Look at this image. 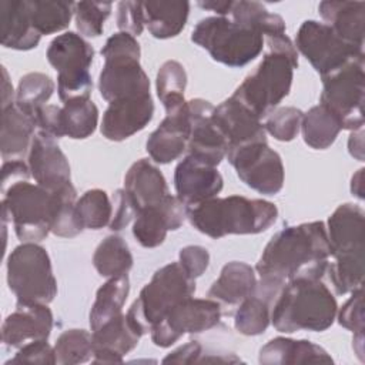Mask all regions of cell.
<instances>
[{
	"label": "cell",
	"mask_w": 365,
	"mask_h": 365,
	"mask_svg": "<svg viewBox=\"0 0 365 365\" xmlns=\"http://www.w3.org/2000/svg\"><path fill=\"white\" fill-rule=\"evenodd\" d=\"M329 257L325 224L304 222L278 231L265 245L255 269L261 281L284 285L298 278H324Z\"/></svg>",
	"instance_id": "6da1fadb"
},
{
	"label": "cell",
	"mask_w": 365,
	"mask_h": 365,
	"mask_svg": "<svg viewBox=\"0 0 365 365\" xmlns=\"http://www.w3.org/2000/svg\"><path fill=\"white\" fill-rule=\"evenodd\" d=\"M338 305L322 278H298L284 284L271 308V322L278 332H321L336 317Z\"/></svg>",
	"instance_id": "7a4b0ae2"
},
{
	"label": "cell",
	"mask_w": 365,
	"mask_h": 365,
	"mask_svg": "<svg viewBox=\"0 0 365 365\" xmlns=\"http://www.w3.org/2000/svg\"><path fill=\"white\" fill-rule=\"evenodd\" d=\"M277 217L278 210L272 202L242 195L214 197L187 207L191 225L214 240L230 234H259L268 230Z\"/></svg>",
	"instance_id": "3957f363"
},
{
	"label": "cell",
	"mask_w": 365,
	"mask_h": 365,
	"mask_svg": "<svg viewBox=\"0 0 365 365\" xmlns=\"http://www.w3.org/2000/svg\"><path fill=\"white\" fill-rule=\"evenodd\" d=\"M100 53L104 66L98 77V90L106 101L150 96V80L141 68V50L134 36L114 33Z\"/></svg>",
	"instance_id": "277c9868"
},
{
	"label": "cell",
	"mask_w": 365,
	"mask_h": 365,
	"mask_svg": "<svg viewBox=\"0 0 365 365\" xmlns=\"http://www.w3.org/2000/svg\"><path fill=\"white\" fill-rule=\"evenodd\" d=\"M297 67L298 57L268 50L255 70L237 87L232 97L262 120L289 94Z\"/></svg>",
	"instance_id": "5b68a950"
},
{
	"label": "cell",
	"mask_w": 365,
	"mask_h": 365,
	"mask_svg": "<svg viewBox=\"0 0 365 365\" xmlns=\"http://www.w3.org/2000/svg\"><path fill=\"white\" fill-rule=\"evenodd\" d=\"M195 292V279L180 265L170 262L157 269L151 281L127 311V318L144 335L160 322L173 307Z\"/></svg>",
	"instance_id": "8992f818"
},
{
	"label": "cell",
	"mask_w": 365,
	"mask_h": 365,
	"mask_svg": "<svg viewBox=\"0 0 365 365\" xmlns=\"http://www.w3.org/2000/svg\"><path fill=\"white\" fill-rule=\"evenodd\" d=\"M191 40L207 50L212 60L228 67L248 64L264 47L261 33L221 16L201 19L191 33Z\"/></svg>",
	"instance_id": "52a82bcc"
},
{
	"label": "cell",
	"mask_w": 365,
	"mask_h": 365,
	"mask_svg": "<svg viewBox=\"0 0 365 365\" xmlns=\"http://www.w3.org/2000/svg\"><path fill=\"white\" fill-rule=\"evenodd\" d=\"M3 215L10 217L21 242H40L51 232L56 198L38 184L21 180L1 188Z\"/></svg>",
	"instance_id": "ba28073f"
},
{
	"label": "cell",
	"mask_w": 365,
	"mask_h": 365,
	"mask_svg": "<svg viewBox=\"0 0 365 365\" xmlns=\"http://www.w3.org/2000/svg\"><path fill=\"white\" fill-rule=\"evenodd\" d=\"M7 284L17 302L50 304L57 295L50 257L38 242L17 245L7 258Z\"/></svg>",
	"instance_id": "9c48e42d"
},
{
	"label": "cell",
	"mask_w": 365,
	"mask_h": 365,
	"mask_svg": "<svg viewBox=\"0 0 365 365\" xmlns=\"http://www.w3.org/2000/svg\"><path fill=\"white\" fill-rule=\"evenodd\" d=\"M93 58L94 48L77 33L67 31L50 43L47 60L57 71V93L63 103L74 98H90Z\"/></svg>",
	"instance_id": "30bf717a"
},
{
	"label": "cell",
	"mask_w": 365,
	"mask_h": 365,
	"mask_svg": "<svg viewBox=\"0 0 365 365\" xmlns=\"http://www.w3.org/2000/svg\"><path fill=\"white\" fill-rule=\"evenodd\" d=\"M365 58L354 60L332 74L322 77L321 103L341 123L342 130H359L364 127L365 94Z\"/></svg>",
	"instance_id": "8fae6325"
},
{
	"label": "cell",
	"mask_w": 365,
	"mask_h": 365,
	"mask_svg": "<svg viewBox=\"0 0 365 365\" xmlns=\"http://www.w3.org/2000/svg\"><path fill=\"white\" fill-rule=\"evenodd\" d=\"M294 46L307 57L321 78L354 60L365 58L362 47L346 43L328 24L317 20H307L301 24Z\"/></svg>",
	"instance_id": "7c38bea8"
},
{
	"label": "cell",
	"mask_w": 365,
	"mask_h": 365,
	"mask_svg": "<svg viewBox=\"0 0 365 365\" xmlns=\"http://www.w3.org/2000/svg\"><path fill=\"white\" fill-rule=\"evenodd\" d=\"M225 157L240 180L250 188L265 195H274L281 191L284 185L282 160L267 141L230 148Z\"/></svg>",
	"instance_id": "4fadbf2b"
},
{
	"label": "cell",
	"mask_w": 365,
	"mask_h": 365,
	"mask_svg": "<svg viewBox=\"0 0 365 365\" xmlns=\"http://www.w3.org/2000/svg\"><path fill=\"white\" fill-rule=\"evenodd\" d=\"M221 314V304L215 299L185 298L151 328V341L160 348H168L185 334H200L214 328Z\"/></svg>",
	"instance_id": "5bb4252c"
},
{
	"label": "cell",
	"mask_w": 365,
	"mask_h": 365,
	"mask_svg": "<svg viewBox=\"0 0 365 365\" xmlns=\"http://www.w3.org/2000/svg\"><path fill=\"white\" fill-rule=\"evenodd\" d=\"M214 106L202 98L187 101V117L190 123L188 154H192L212 165H218L228 151V143L212 121Z\"/></svg>",
	"instance_id": "9a60e30c"
},
{
	"label": "cell",
	"mask_w": 365,
	"mask_h": 365,
	"mask_svg": "<svg viewBox=\"0 0 365 365\" xmlns=\"http://www.w3.org/2000/svg\"><path fill=\"white\" fill-rule=\"evenodd\" d=\"M187 217V205L177 195H167L160 204L137 212L133 235L140 245L155 248L161 245L168 231L178 230Z\"/></svg>",
	"instance_id": "2e32d148"
},
{
	"label": "cell",
	"mask_w": 365,
	"mask_h": 365,
	"mask_svg": "<svg viewBox=\"0 0 365 365\" xmlns=\"http://www.w3.org/2000/svg\"><path fill=\"white\" fill-rule=\"evenodd\" d=\"M222 177L215 165L188 154L175 167L177 197L188 207L217 197L222 190Z\"/></svg>",
	"instance_id": "e0dca14e"
},
{
	"label": "cell",
	"mask_w": 365,
	"mask_h": 365,
	"mask_svg": "<svg viewBox=\"0 0 365 365\" xmlns=\"http://www.w3.org/2000/svg\"><path fill=\"white\" fill-rule=\"evenodd\" d=\"M29 168L36 184L50 192L71 184L70 164L56 138L38 131L29 151Z\"/></svg>",
	"instance_id": "ac0fdd59"
},
{
	"label": "cell",
	"mask_w": 365,
	"mask_h": 365,
	"mask_svg": "<svg viewBox=\"0 0 365 365\" xmlns=\"http://www.w3.org/2000/svg\"><path fill=\"white\" fill-rule=\"evenodd\" d=\"M53 328V312L46 304L17 302L16 309L1 324V339L10 348L47 339Z\"/></svg>",
	"instance_id": "d6986e66"
},
{
	"label": "cell",
	"mask_w": 365,
	"mask_h": 365,
	"mask_svg": "<svg viewBox=\"0 0 365 365\" xmlns=\"http://www.w3.org/2000/svg\"><path fill=\"white\" fill-rule=\"evenodd\" d=\"M364 210L351 202L341 204L328 218V244L331 257H364Z\"/></svg>",
	"instance_id": "ffe728a7"
},
{
	"label": "cell",
	"mask_w": 365,
	"mask_h": 365,
	"mask_svg": "<svg viewBox=\"0 0 365 365\" xmlns=\"http://www.w3.org/2000/svg\"><path fill=\"white\" fill-rule=\"evenodd\" d=\"M151 96L123 98L108 103L101 120V134L110 141H123L141 131L153 118Z\"/></svg>",
	"instance_id": "44dd1931"
},
{
	"label": "cell",
	"mask_w": 365,
	"mask_h": 365,
	"mask_svg": "<svg viewBox=\"0 0 365 365\" xmlns=\"http://www.w3.org/2000/svg\"><path fill=\"white\" fill-rule=\"evenodd\" d=\"M212 121L228 143V150L258 141H267L261 120L232 96L214 107Z\"/></svg>",
	"instance_id": "7402d4cb"
},
{
	"label": "cell",
	"mask_w": 365,
	"mask_h": 365,
	"mask_svg": "<svg viewBox=\"0 0 365 365\" xmlns=\"http://www.w3.org/2000/svg\"><path fill=\"white\" fill-rule=\"evenodd\" d=\"M93 336V362L118 364L124 355L133 351L143 336L131 324L127 315L121 314L100 328L91 331Z\"/></svg>",
	"instance_id": "603a6c76"
},
{
	"label": "cell",
	"mask_w": 365,
	"mask_h": 365,
	"mask_svg": "<svg viewBox=\"0 0 365 365\" xmlns=\"http://www.w3.org/2000/svg\"><path fill=\"white\" fill-rule=\"evenodd\" d=\"M190 137V123L187 117V103L182 108L167 113L160 125L150 134L145 148L153 161L168 164L187 150Z\"/></svg>",
	"instance_id": "cb8c5ba5"
},
{
	"label": "cell",
	"mask_w": 365,
	"mask_h": 365,
	"mask_svg": "<svg viewBox=\"0 0 365 365\" xmlns=\"http://www.w3.org/2000/svg\"><path fill=\"white\" fill-rule=\"evenodd\" d=\"M36 128V118L16 103L1 108L0 151L3 160L17 161L29 155Z\"/></svg>",
	"instance_id": "d4e9b609"
},
{
	"label": "cell",
	"mask_w": 365,
	"mask_h": 365,
	"mask_svg": "<svg viewBox=\"0 0 365 365\" xmlns=\"http://www.w3.org/2000/svg\"><path fill=\"white\" fill-rule=\"evenodd\" d=\"M124 190L135 204L137 212L160 204L170 195L163 173L147 158L137 160L124 177Z\"/></svg>",
	"instance_id": "484cf974"
},
{
	"label": "cell",
	"mask_w": 365,
	"mask_h": 365,
	"mask_svg": "<svg viewBox=\"0 0 365 365\" xmlns=\"http://www.w3.org/2000/svg\"><path fill=\"white\" fill-rule=\"evenodd\" d=\"M0 27L1 44L7 48L30 50L41 38L31 21L29 0L0 1Z\"/></svg>",
	"instance_id": "4316f807"
},
{
	"label": "cell",
	"mask_w": 365,
	"mask_h": 365,
	"mask_svg": "<svg viewBox=\"0 0 365 365\" xmlns=\"http://www.w3.org/2000/svg\"><path fill=\"white\" fill-rule=\"evenodd\" d=\"M259 364L285 365V364H331V355L319 345L308 339H291L277 336L268 341L258 356Z\"/></svg>",
	"instance_id": "83f0119b"
},
{
	"label": "cell",
	"mask_w": 365,
	"mask_h": 365,
	"mask_svg": "<svg viewBox=\"0 0 365 365\" xmlns=\"http://www.w3.org/2000/svg\"><path fill=\"white\" fill-rule=\"evenodd\" d=\"M257 277L251 265L242 261H231L225 264L220 277L208 289V297L225 305H240L247 297L257 289Z\"/></svg>",
	"instance_id": "f1b7e54d"
},
{
	"label": "cell",
	"mask_w": 365,
	"mask_h": 365,
	"mask_svg": "<svg viewBox=\"0 0 365 365\" xmlns=\"http://www.w3.org/2000/svg\"><path fill=\"white\" fill-rule=\"evenodd\" d=\"M321 17L342 40L364 48L365 3L364 1H321Z\"/></svg>",
	"instance_id": "f546056e"
},
{
	"label": "cell",
	"mask_w": 365,
	"mask_h": 365,
	"mask_svg": "<svg viewBox=\"0 0 365 365\" xmlns=\"http://www.w3.org/2000/svg\"><path fill=\"white\" fill-rule=\"evenodd\" d=\"M281 287L282 285L261 281L259 288L264 291V297L255 289L252 295L247 297L238 305L234 317V327L240 334L254 336L267 331L271 322V308Z\"/></svg>",
	"instance_id": "4dcf8cb0"
},
{
	"label": "cell",
	"mask_w": 365,
	"mask_h": 365,
	"mask_svg": "<svg viewBox=\"0 0 365 365\" xmlns=\"http://www.w3.org/2000/svg\"><path fill=\"white\" fill-rule=\"evenodd\" d=\"M144 26L155 38H171L185 27L188 1H144Z\"/></svg>",
	"instance_id": "1f68e13d"
},
{
	"label": "cell",
	"mask_w": 365,
	"mask_h": 365,
	"mask_svg": "<svg viewBox=\"0 0 365 365\" xmlns=\"http://www.w3.org/2000/svg\"><path fill=\"white\" fill-rule=\"evenodd\" d=\"M128 291L130 279L127 274L113 277L98 288L88 317L91 331L123 314L121 309L128 297Z\"/></svg>",
	"instance_id": "d6a6232c"
},
{
	"label": "cell",
	"mask_w": 365,
	"mask_h": 365,
	"mask_svg": "<svg viewBox=\"0 0 365 365\" xmlns=\"http://www.w3.org/2000/svg\"><path fill=\"white\" fill-rule=\"evenodd\" d=\"M301 130L305 144L315 150H325L334 144L342 127L339 120L327 107L317 104L304 113Z\"/></svg>",
	"instance_id": "836d02e7"
},
{
	"label": "cell",
	"mask_w": 365,
	"mask_h": 365,
	"mask_svg": "<svg viewBox=\"0 0 365 365\" xmlns=\"http://www.w3.org/2000/svg\"><path fill=\"white\" fill-rule=\"evenodd\" d=\"M98 123V108L90 98L66 101L60 110L61 134L74 140L90 137Z\"/></svg>",
	"instance_id": "e575fe53"
},
{
	"label": "cell",
	"mask_w": 365,
	"mask_h": 365,
	"mask_svg": "<svg viewBox=\"0 0 365 365\" xmlns=\"http://www.w3.org/2000/svg\"><path fill=\"white\" fill-rule=\"evenodd\" d=\"M232 21L255 30L265 37L285 34V21L279 14L269 13L261 3L258 1H232V7L230 11Z\"/></svg>",
	"instance_id": "d590c367"
},
{
	"label": "cell",
	"mask_w": 365,
	"mask_h": 365,
	"mask_svg": "<svg viewBox=\"0 0 365 365\" xmlns=\"http://www.w3.org/2000/svg\"><path fill=\"white\" fill-rule=\"evenodd\" d=\"M93 265L101 277L113 278L127 274L133 267V255L118 235L106 237L94 251Z\"/></svg>",
	"instance_id": "8d00e7d4"
},
{
	"label": "cell",
	"mask_w": 365,
	"mask_h": 365,
	"mask_svg": "<svg viewBox=\"0 0 365 365\" xmlns=\"http://www.w3.org/2000/svg\"><path fill=\"white\" fill-rule=\"evenodd\" d=\"M187 86V73L181 63L175 60L165 61L155 78V88L165 113H173L185 106L184 90Z\"/></svg>",
	"instance_id": "74e56055"
},
{
	"label": "cell",
	"mask_w": 365,
	"mask_h": 365,
	"mask_svg": "<svg viewBox=\"0 0 365 365\" xmlns=\"http://www.w3.org/2000/svg\"><path fill=\"white\" fill-rule=\"evenodd\" d=\"M29 3L33 26L41 36L61 31L70 24L74 3L54 0H29Z\"/></svg>",
	"instance_id": "f35d334b"
},
{
	"label": "cell",
	"mask_w": 365,
	"mask_h": 365,
	"mask_svg": "<svg viewBox=\"0 0 365 365\" xmlns=\"http://www.w3.org/2000/svg\"><path fill=\"white\" fill-rule=\"evenodd\" d=\"M54 88V81L47 74L27 73L19 81L14 103L34 117L37 110L50 100Z\"/></svg>",
	"instance_id": "ab89813d"
},
{
	"label": "cell",
	"mask_w": 365,
	"mask_h": 365,
	"mask_svg": "<svg viewBox=\"0 0 365 365\" xmlns=\"http://www.w3.org/2000/svg\"><path fill=\"white\" fill-rule=\"evenodd\" d=\"M54 214L51 221V232L57 237L71 238L78 235L84 228L80 224V220L76 212L77 191L73 184L66 185L64 188L54 191Z\"/></svg>",
	"instance_id": "60d3db41"
},
{
	"label": "cell",
	"mask_w": 365,
	"mask_h": 365,
	"mask_svg": "<svg viewBox=\"0 0 365 365\" xmlns=\"http://www.w3.org/2000/svg\"><path fill=\"white\" fill-rule=\"evenodd\" d=\"M76 212L83 228L100 230L111 221V200L100 188L88 190L76 201Z\"/></svg>",
	"instance_id": "b9f144b4"
},
{
	"label": "cell",
	"mask_w": 365,
	"mask_h": 365,
	"mask_svg": "<svg viewBox=\"0 0 365 365\" xmlns=\"http://www.w3.org/2000/svg\"><path fill=\"white\" fill-rule=\"evenodd\" d=\"M56 364L76 365L84 364L93 356V336L86 329H67L54 345Z\"/></svg>",
	"instance_id": "7bdbcfd3"
},
{
	"label": "cell",
	"mask_w": 365,
	"mask_h": 365,
	"mask_svg": "<svg viewBox=\"0 0 365 365\" xmlns=\"http://www.w3.org/2000/svg\"><path fill=\"white\" fill-rule=\"evenodd\" d=\"M111 13V3L77 1L73 6L76 27L86 37H98Z\"/></svg>",
	"instance_id": "ee69618b"
},
{
	"label": "cell",
	"mask_w": 365,
	"mask_h": 365,
	"mask_svg": "<svg viewBox=\"0 0 365 365\" xmlns=\"http://www.w3.org/2000/svg\"><path fill=\"white\" fill-rule=\"evenodd\" d=\"M302 115L297 107H279L267 117L264 128L278 141H291L301 130Z\"/></svg>",
	"instance_id": "f6af8a7d"
},
{
	"label": "cell",
	"mask_w": 365,
	"mask_h": 365,
	"mask_svg": "<svg viewBox=\"0 0 365 365\" xmlns=\"http://www.w3.org/2000/svg\"><path fill=\"white\" fill-rule=\"evenodd\" d=\"M338 322L354 334H364V289L352 291L348 301L336 311Z\"/></svg>",
	"instance_id": "bcb514c9"
},
{
	"label": "cell",
	"mask_w": 365,
	"mask_h": 365,
	"mask_svg": "<svg viewBox=\"0 0 365 365\" xmlns=\"http://www.w3.org/2000/svg\"><path fill=\"white\" fill-rule=\"evenodd\" d=\"M23 362L53 365L56 364L54 348L47 342V339L33 341L19 348V352L13 358H10L6 364H23Z\"/></svg>",
	"instance_id": "7dc6e473"
},
{
	"label": "cell",
	"mask_w": 365,
	"mask_h": 365,
	"mask_svg": "<svg viewBox=\"0 0 365 365\" xmlns=\"http://www.w3.org/2000/svg\"><path fill=\"white\" fill-rule=\"evenodd\" d=\"M111 221L108 224L110 230L120 231L124 227H127L133 218L137 215V208L131 197L124 188L115 190L111 195Z\"/></svg>",
	"instance_id": "c3c4849f"
},
{
	"label": "cell",
	"mask_w": 365,
	"mask_h": 365,
	"mask_svg": "<svg viewBox=\"0 0 365 365\" xmlns=\"http://www.w3.org/2000/svg\"><path fill=\"white\" fill-rule=\"evenodd\" d=\"M117 26L121 31L140 36L144 29V11L141 1H120L117 4Z\"/></svg>",
	"instance_id": "681fc988"
},
{
	"label": "cell",
	"mask_w": 365,
	"mask_h": 365,
	"mask_svg": "<svg viewBox=\"0 0 365 365\" xmlns=\"http://www.w3.org/2000/svg\"><path fill=\"white\" fill-rule=\"evenodd\" d=\"M178 258L182 269L194 279L201 277L210 264V254L201 245H188L181 248Z\"/></svg>",
	"instance_id": "f907efd6"
},
{
	"label": "cell",
	"mask_w": 365,
	"mask_h": 365,
	"mask_svg": "<svg viewBox=\"0 0 365 365\" xmlns=\"http://www.w3.org/2000/svg\"><path fill=\"white\" fill-rule=\"evenodd\" d=\"M60 110L61 107L46 104L40 107L34 115L37 130L43 131L54 138L63 137L61 125H60Z\"/></svg>",
	"instance_id": "816d5d0a"
},
{
	"label": "cell",
	"mask_w": 365,
	"mask_h": 365,
	"mask_svg": "<svg viewBox=\"0 0 365 365\" xmlns=\"http://www.w3.org/2000/svg\"><path fill=\"white\" fill-rule=\"evenodd\" d=\"M202 354V346L197 341H190L188 344L177 348L171 354H168L163 362H173V364H192L198 362L200 356Z\"/></svg>",
	"instance_id": "f5cc1de1"
},
{
	"label": "cell",
	"mask_w": 365,
	"mask_h": 365,
	"mask_svg": "<svg viewBox=\"0 0 365 365\" xmlns=\"http://www.w3.org/2000/svg\"><path fill=\"white\" fill-rule=\"evenodd\" d=\"M30 175L31 173L29 164H26L23 160L4 161L1 167V188L21 180H29Z\"/></svg>",
	"instance_id": "db71d44e"
},
{
	"label": "cell",
	"mask_w": 365,
	"mask_h": 365,
	"mask_svg": "<svg viewBox=\"0 0 365 365\" xmlns=\"http://www.w3.org/2000/svg\"><path fill=\"white\" fill-rule=\"evenodd\" d=\"M364 131L362 128L352 131L348 140V150L352 157H355L359 161H364Z\"/></svg>",
	"instance_id": "11a10c76"
},
{
	"label": "cell",
	"mask_w": 365,
	"mask_h": 365,
	"mask_svg": "<svg viewBox=\"0 0 365 365\" xmlns=\"http://www.w3.org/2000/svg\"><path fill=\"white\" fill-rule=\"evenodd\" d=\"M3 73V81H1V108L9 107L10 104H13L16 101V93L13 91V86L9 80V74L7 70L3 67L1 68Z\"/></svg>",
	"instance_id": "9f6ffc18"
},
{
	"label": "cell",
	"mask_w": 365,
	"mask_h": 365,
	"mask_svg": "<svg viewBox=\"0 0 365 365\" xmlns=\"http://www.w3.org/2000/svg\"><path fill=\"white\" fill-rule=\"evenodd\" d=\"M198 6L205 9V10H211L214 13H217L221 17H227L231 11L232 7V1H218V0H210V1H198Z\"/></svg>",
	"instance_id": "6f0895ef"
},
{
	"label": "cell",
	"mask_w": 365,
	"mask_h": 365,
	"mask_svg": "<svg viewBox=\"0 0 365 365\" xmlns=\"http://www.w3.org/2000/svg\"><path fill=\"white\" fill-rule=\"evenodd\" d=\"M362 177H364V168H359L351 180V192L356 195L358 198H364V184H362Z\"/></svg>",
	"instance_id": "680465c9"
}]
</instances>
